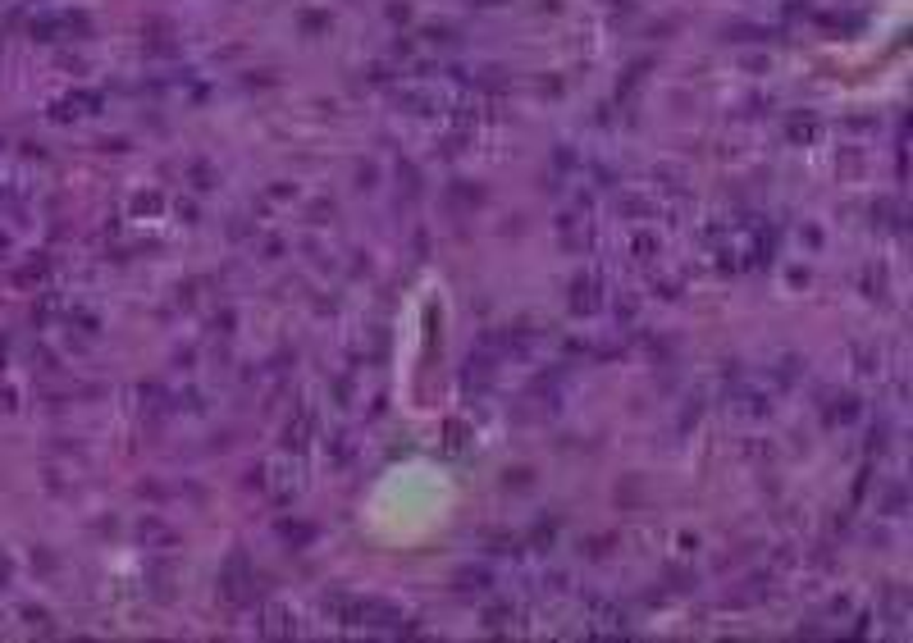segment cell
Returning <instances> with one entry per match:
<instances>
[{"label": "cell", "mask_w": 913, "mask_h": 643, "mask_svg": "<svg viewBox=\"0 0 913 643\" xmlns=\"http://www.w3.org/2000/svg\"><path fill=\"white\" fill-rule=\"evenodd\" d=\"M731 411L744 415V420H762L771 411V393L762 384H735L731 388Z\"/></svg>", "instance_id": "obj_1"}, {"label": "cell", "mask_w": 913, "mask_h": 643, "mask_svg": "<svg viewBox=\"0 0 913 643\" xmlns=\"http://www.w3.org/2000/svg\"><path fill=\"white\" fill-rule=\"evenodd\" d=\"M247 589H251V570H247V557H229L224 575H220V593L229 602H247Z\"/></svg>", "instance_id": "obj_2"}, {"label": "cell", "mask_w": 913, "mask_h": 643, "mask_svg": "<svg viewBox=\"0 0 913 643\" xmlns=\"http://www.w3.org/2000/svg\"><path fill=\"white\" fill-rule=\"evenodd\" d=\"M571 311H576V315H594V311H598V278H594V274H580V278L571 283Z\"/></svg>", "instance_id": "obj_3"}, {"label": "cell", "mask_w": 913, "mask_h": 643, "mask_svg": "<svg viewBox=\"0 0 913 643\" xmlns=\"http://www.w3.org/2000/svg\"><path fill=\"white\" fill-rule=\"evenodd\" d=\"M589 620H594V629H625V611L616 607V602H603V598H594L589 602Z\"/></svg>", "instance_id": "obj_4"}, {"label": "cell", "mask_w": 913, "mask_h": 643, "mask_svg": "<svg viewBox=\"0 0 913 643\" xmlns=\"http://www.w3.org/2000/svg\"><path fill=\"white\" fill-rule=\"evenodd\" d=\"M311 411H297V420H288V429H284V448L288 452H302L306 448V439H311Z\"/></svg>", "instance_id": "obj_5"}, {"label": "cell", "mask_w": 913, "mask_h": 643, "mask_svg": "<svg viewBox=\"0 0 913 643\" xmlns=\"http://www.w3.org/2000/svg\"><path fill=\"white\" fill-rule=\"evenodd\" d=\"M293 625H297V620H293V616H288L284 607H265V611H260V625H256V629L274 638V634H293Z\"/></svg>", "instance_id": "obj_6"}, {"label": "cell", "mask_w": 913, "mask_h": 643, "mask_svg": "<svg viewBox=\"0 0 913 643\" xmlns=\"http://www.w3.org/2000/svg\"><path fill=\"white\" fill-rule=\"evenodd\" d=\"M850 420H859V402H854L850 393L826 402V424H850Z\"/></svg>", "instance_id": "obj_7"}, {"label": "cell", "mask_w": 913, "mask_h": 643, "mask_svg": "<svg viewBox=\"0 0 913 643\" xmlns=\"http://www.w3.org/2000/svg\"><path fill=\"white\" fill-rule=\"evenodd\" d=\"M488 584H494V575H488L484 566H466L461 575H457V589H461V593H484Z\"/></svg>", "instance_id": "obj_8"}, {"label": "cell", "mask_w": 913, "mask_h": 643, "mask_svg": "<svg viewBox=\"0 0 913 643\" xmlns=\"http://www.w3.org/2000/svg\"><path fill=\"white\" fill-rule=\"evenodd\" d=\"M813 137H817L813 119H790V141H813Z\"/></svg>", "instance_id": "obj_9"}, {"label": "cell", "mask_w": 913, "mask_h": 643, "mask_svg": "<svg viewBox=\"0 0 913 643\" xmlns=\"http://www.w3.org/2000/svg\"><path fill=\"white\" fill-rule=\"evenodd\" d=\"M479 10H494V5H507V0H475Z\"/></svg>", "instance_id": "obj_10"}, {"label": "cell", "mask_w": 913, "mask_h": 643, "mask_svg": "<svg viewBox=\"0 0 913 643\" xmlns=\"http://www.w3.org/2000/svg\"><path fill=\"white\" fill-rule=\"evenodd\" d=\"M5 575H10V561H5V557H0V584H5Z\"/></svg>", "instance_id": "obj_11"}]
</instances>
